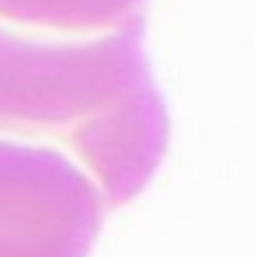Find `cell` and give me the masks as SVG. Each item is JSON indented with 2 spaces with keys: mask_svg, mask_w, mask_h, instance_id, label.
<instances>
[{
  "mask_svg": "<svg viewBox=\"0 0 255 257\" xmlns=\"http://www.w3.org/2000/svg\"><path fill=\"white\" fill-rule=\"evenodd\" d=\"M145 0H0V18L65 33L118 30L143 18Z\"/></svg>",
  "mask_w": 255,
  "mask_h": 257,
  "instance_id": "3957f363",
  "label": "cell"
},
{
  "mask_svg": "<svg viewBox=\"0 0 255 257\" xmlns=\"http://www.w3.org/2000/svg\"><path fill=\"white\" fill-rule=\"evenodd\" d=\"M145 18L93 40H40L0 25V130L68 145L105 205L140 192L168 148V112L143 50Z\"/></svg>",
  "mask_w": 255,
  "mask_h": 257,
  "instance_id": "6da1fadb",
  "label": "cell"
},
{
  "mask_svg": "<svg viewBox=\"0 0 255 257\" xmlns=\"http://www.w3.org/2000/svg\"><path fill=\"white\" fill-rule=\"evenodd\" d=\"M105 210L63 153L0 143V257H85Z\"/></svg>",
  "mask_w": 255,
  "mask_h": 257,
  "instance_id": "7a4b0ae2",
  "label": "cell"
}]
</instances>
